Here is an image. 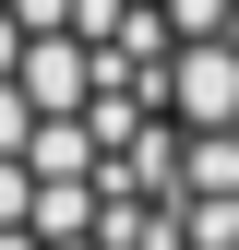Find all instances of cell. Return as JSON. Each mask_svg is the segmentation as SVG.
<instances>
[{
  "label": "cell",
  "mask_w": 239,
  "mask_h": 250,
  "mask_svg": "<svg viewBox=\"0 0 239 250\" xmlns=\"http://www.w3.org/2000/svg\"><path fill=\"white\" fill-rule=\"evenodd\" d=\"M0 250H239V0H0Z\"/></svg>",
  "instance_id": "6da1fadb"
}]
</instances>
